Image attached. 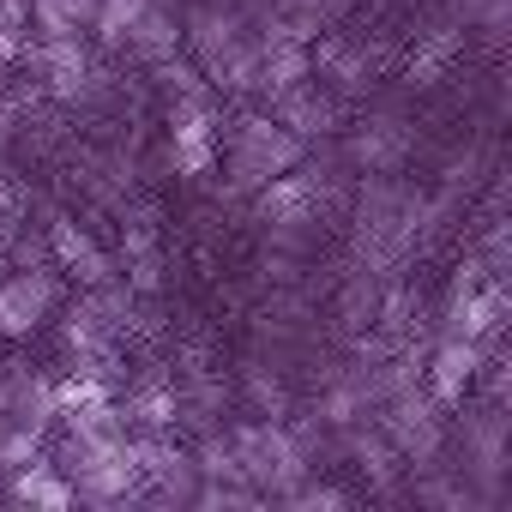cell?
Returning <instances> with one entry per match:
<instances>
[{
  "label": "cell",
  "mask_w": 512,
  "mask_h": 512,
  "mask_svg": "<svg viewBox=\"0 0 512 512\" xmlns=\"http://www.w3.org/2000/svg\"><path fill=\"white\" fill-rule=\"evenodd\" d=\"M308 163V145L266 109V115H241L235 121V145H229V193H253L272 175Z\"/></svg>",
  "instance_id": "cell-1"
},
{
  "label": "cell",
  "mask_w": 512,
  "mask_h": 512,
  "mask_svg": "<svg viewBox=\"0 0 512 512\" xmlns=\"http://www.w3.org/2000/svg\"><path fill=\"white\" fill-rule=\"evenodd\" d=\"M229 446H235L241 482H247V488H260L266 500L290 494V488L314 470V464L302 458V446L290 440L284 422H241V428H229Z\"/></svg>",
  "instance_id": "cell-2"
},
{
  "label": "cell",
  "mask_w": 512,
  "mask_h": 512,
  "mask_svg": "<svg viewBox=\"0 0 512 512\" xmlns=\"http://www.w3.org/2000/svg\"><path fill=\"white\" fill-rule=\"evenodd\" d=\"M512 320V296H506V278H488L482 260H464L446 284V308H440V332H458V338H476V344H500Z\"/></svg>",
  "instance_id": "cell-3"
},
{
  "label": "cell",
  "mask_w": 512,
  "mask_h": 512,
  "mask_svg": "<svg viewBox=\"0 0 512 512\" xmlns=\"http://www.w3.org/2000/svg\"><path fill=\"white\" fill-rule=\"evenodd\" d=\"M374 422H380V434L398 446V458H404L410 470H434V464H440V452H446V410L428 398V386L392 392V398L374 410Z\"/></svg>",
  "instance_id": "cell-4"
},
{
  "label": "cell",
  "mask_w": 512,
  "mask_h": 512,
  "mask_svg": "<svg viewBox=\"0 0 512 512\" xmlns=\"http://www.w3.org/2000/svg\"><path fill=\"white\" fill-rule=\"evenodd\" d=\"M43 79V91L55 103H85V97H103L109 91V67L91 61V43L73 31V37H37L31 55H25Z\"/></svg>",
  "instance_id": "cell-5"
},
{
  "label": "cell",
  "mask_w": 512,
  "mask_h": 512,
  "mask_svg": "<svg viewBox=\"0 0 512 512\" xmlns=\"http://www.w3.org/2000/svg\"><path fill=\"white\" fill-rule=\"evenodd\" d=\"M61 302V272L55 266H7L0 272V338L19 344L31 338Z\"/></svg>",
  "instance_id": "cell-6"
},
{
  "label": "cell",
  "mask_w": 512,
  "mask_h": 512,
  "mask_svg": "<svg viewBox=\"0 0 512 512\" xmlns=\"http://www.w3.org/2000/svg\"><path fill=\"white\" fill-rule=\"evenodd\" d=\"M169 163H175V175H211V163H217V91L169 97Z\"/></svg>",
  "instance_id": "cell-7"
},
{
  "label": "cell",
  "mask_w": 512,
  "mask_h": 512,
  "mask_svg": "<svg viewBox=\"0 0 512 512\" xmlns=\"http://www.w3.org/2000/svg\"><path fill=\"white\" fill-rule=\"evenodd\" d=\"M482 350H488V344L458 338V332H440V338L428 344L422 386H428V398H434L446 416H452V410H464V398H470V386H476V368H482Z\"/></svg>",
  "instance_id": "cell-8"
},
{
  "label": "cell",
  "mask_w": 512,
  "mask_h": 512,
  "mask_svg": "<svg viewBox=\"0 0 512 512\" xmlns=\"http://www.w3.org/2000/svg\"><path fill=\"white\" fill-rule=\"evenodd\" d=\"M0 416L19 422V428L49 434L55 416H61L55 410V380L37 374V368H25V362H7V374H0Z\"/></svg>",
  "instance_id": "cell-9"
},
{
  "label": "cell",
  "mask_w": 512,
  "mask_h": 512,
  "mask_svg": "<svg viewBox=\"0 0 512 512\" xmlns=\"http://www.w3.org/2000/svg\"><path fill=\"white\" fill-rule=\"evenodd\" d=\"M43 241H49V266H55L61 278H73L79 290H91V284H103V278L115 272V260L91 241V229H79L73 217H55Z\"/></svg>",
  "instance_id": "cell-10"
},
{
  "label": "cell",
  "mask_w": 512,
  "mask_h": 512,
  "mask_svg": "<svg viewBox=\"0 0 512 512\" xmlns=\"http://www.w3.org/2000/svg\"><path fill=\"white\" fill-rule=\"evenodd\" d=\"M404 157H410V121L404 115H368L350 133V163L368 175H398Z\"/></svg>",
  "instance_id": "cell-11"
},
{
  "label": "cell",
  "mask_w": 512,
  "mask_h": 512,
  "mask_svg": "<svg viewBox=\"0 0 512 512\" xmlns=\"http://www.w3.org/2000/svg\"><path fill=\"white\" fill-rule=\"evenodd\" d=\"M272 115H278L302 145H314V139H326V133L338 127V97H332V91H320V79H302L296 91L272 97Z\"/></svg>",
  "instance_id": "cell-12"
},
{
  "label": "cell",
  "mask_w": 512,
  "mask_h": 512,
  "mask_svg": "<svg viewBox=\"0 0 512 512\" xmlns=\"http://www.w3.org/2000/svg\"><path fill=\"white\" fill-rule=\"evenodd\" d=\"M260 43V37H253ZM302 79H314V61H308V43L296 37H278V43H260V61H253V97H284L296 91Z\"/></svg>",
  "instance_id": "cell-13"
},
{
  "label": "cell",
  "mask_w": 512,
  "mask_h": 512,
  "mask_svg": "<svg viewBox=\"0 0 512 512\" xmlns=\"http://www.w3.org/2000/svg\"><path fill=\"white\" fill-rule=\"evenodd\" d=\"M7 500L13 506H37V512H67L73 506V482L37 452V458H25V464L7 470Z\"/></svg>",
  "instance_id": "cell-14"
},
{
  "label": "cell",
  "mask_w": 512,
  "mask_h": 512,
  "mask_svg": "<svg viewBox=\"0 0 512 512\" xmlns=\"http://www.w3.org/2000/svg\"><path fill=\"white\" fill-rule=\"evenodd\" d=\"M308 61H314L320 79H332V97H356V91H368V79H374V55L356 49V43H344V37L308 43Z\"/></svg>",
  "instance_id": "cell-15"
},
{
  "label": "cell",
  "mask_w": 512,
  "mask_h": 512,
  "mask_svg": "<svg viewBox=\"0 0 512 512\" xmlns=\"http://www.w3.org/2000/svg\"><path fill=\"white\" fill-rule=\"evenodd\" d=\"M121 43H127L145 67L163 61V55H175V49H181V19H175V7H169V0H139Z\"/></svg>",
  "instance_id": "cell-16"
},
{
  "label": "cell",
  "mask_w": 512,
  "mask_h": 512,
  "mask_svg": "<svg viewBox=\"0 0 512 512\" xmlns=\"http://www.w3.org/2000/svg\"><path fill=\"white\" fill-rule=\"evenodd\" d=\"M458 49H464V37H458L452 25H440V31L416 37V49H410V61H404L410 85H440V79H446V67L458 61Z\"/></svg>",
  "instance_id": "cell-17"
},
{
  "label": "cell",
  "mask_w": 512,
  "mask_h": 512,
  "mask_svg": "<svg viewBox=\"0 0 512 512\" xmlns=\"http://www.w3.org/2000/svg\"><path fill=\"white\" fill-rule=\"evenodd\" d=\"M109 344H121V332L85 302V290H79V302L67 308V320H61V350L67 356H91V350H109Z\"/></svg>",
  "instance_id": "cell-18"
},
{
  "label": "cell",
  "mask_w": 512,
  "mask_h": 512,
  "mask_svg": "<svg viewBox=\"0 0 512 512\" xmlns=\"http://www.w3.org/2000/svg\"><path fill=\"white\" fill-rule=\"evenodd\" d=\"M127 422H133V428H175V422H181L175 386H163V380L133 386V392H127Z\"/></svg>",
  "instance_id": "cell-19"
},
{
  "label": "cell",
  "mask_w": 512,
  "mask_h": 512,
  "mask_svg": "<svg viewBox=\"0 0 512 512\" xmlns=\"http://www.w3.org/2000/svg\"><path fill=\"white\" fill-rule=\"evenodd\" d=\"M31 7L25 0H0V67H19L31 55Z\"/></svg>",
  "instance_id": "cell-20"
},
{
  "label": "cell",
  "mask_w": 512,
  "mask_h": 512,
  "mask_svg": "<svg viewBox=\"0 0 512 512\" xmlns=\"http://www.w3.org/2000/svg\"><path fill=\"white\" fill-rule=\"evenodd\" d=\"M151 79H157V91H169V97L211 91V85H205V73H199V61H187L181 49H175V55H163V61H151Z\"/></svg>",
  "instance_id": "cell-21"
},
{
  "label": "cell",
  "mask_w": 512,
  "mask_h": 512,
  "mask_svg": "<svg viewBox=\"0 0 512 512\" xmlns=\"http://www.w3.org/2000/svg\"><path fill=\"white\" fill-rule=\"evenodd\" d=\"M133 7H139V0H97L91 19H85V31H97V43H103V49H121L127 25H133Z\"/></svg>",
  "instance_id": "cell-22"
},
{
  "label": "cell",
  "mask_w": 512,
  "mask_h": 512,
  "mask_svg": "<svg viewBox=\"0 0 512 512\" xmlns=\"http://www.w3.org/2000/svg\"><path fill=\"white\" fill-rule=\"evenodd\" d=\"M43 440H49V434H37V428H19V422H7V416H0V470H13V464L37 458V452H43Z\"/></svg>",
  "instance_id": "cell-23"
},
{
  "label": "cell",
  "mask_w": 512,
  "mask_h": 512,
  "mask_svg": "<svg viewBox=\"0 0 512 512\" xmlns=\"http://www.w3.org/2000/svg\"><path fill=\"white\" fill-rule=\"evenodd\" d=\"M278 500H284V506H302V512H320V506H326V512H344V506H350L344 488H332V482H308V476H302L290 494H278Z\"/></svg>",
  "instance_id": "cell-24"
},
{
  "label": "cell",
  "mask_w": 512,
  "mask_h": 512,
  "mask_svg": "<svg viewBox=\"0 0 512 512\" xmlns=\"http://www.w3.org/2000/svg\"><path fill=\"white\" fill-rule=\"evenodd\" d=\"M127 284H133V296H151L157 284H163V253L157 247H133L127 253V272H121Z\"/></svg>",
  "instance_id": "cell-25"
},
{
  "label": "cell",
  "mask_w": 512,
  "mask_h": 512,
  "mask_svg": "<svg viewBox=\"0 0 512 512\" xmlns=\"http://www.w3.org/2000/svg\"><path fill=\"white\" fill-rule=\"evenodd\" d=\"M247 398L260 404L266 416H284V380L266 374V368H247Z\"/></svg>",
  "instance_id": "cell-26"
},
{
  "label": "cell",
  "mask_w": 512,
  "mask_h": 512,
  "mask_svg": "<svg viewBox=\"0 0 512 512\" xmlns=\"http://www.w3.org/2000/svg\"><path fill=\"white\" fill-rule=\"evenodd\" d=\"M19 223H25V181L0 175V241H7Z\"/></svg>",
  "instance_id": "cell-27"
},
{
  "label": "cell",
  "mask_w": 512,
  "mask_h": 512,
  "mask_svg": "<svg viewBox=\"0 0 512 512\" xmlns=\"http://www.w3.org/2000/svg\"><path fill=\"white\" fill-rule=\"evenodd\" d=\"M0 374H7V362H0Z\"/></svg>",
  "instance_id": "cell-28"
}]
</instances>
